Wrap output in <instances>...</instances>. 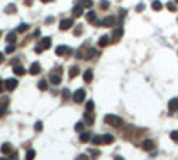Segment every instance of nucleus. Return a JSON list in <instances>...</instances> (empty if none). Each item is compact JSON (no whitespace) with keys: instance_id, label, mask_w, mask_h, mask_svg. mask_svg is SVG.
<instances>
[{"instance_id":"obj_1","label":"nucleus","mask_w":178,"mask_h":160,"mask_svg":"<svg viewBox=\"0 0 178 160\" xmlns=\"http://www.w3.org/2000/svg\"><path fill=\"white\" fill-rule=\"evenodd\" d=\"M105 123L110 125V126H114V128H121L123 126V119H121V117L119 116H112V114L105 116Z\"/></svg>"},{"instance_id":"obj_2","label":"nucleus","mask_w":178,"mask_h":160,"mask_svg":"<svg viewBox=\"0 0 178 160\" xmlns=\"http://www.w3.org/2000/svg\"><path fill=\"white\" fill-rule=\"evenodd\" d=\"M50 45H52V39H50V37H43V39L39 41V45L34 48V52H36V53H41V52H45L46 48H50Z\"/></svg>"},{"instance_id":"obj_3","label":"nucleus","mask_w":178,"mask_h":160,"mask_svg":"<svg viewBox=\"0 0 178 160\" xmlns=\"http://www.w3.org/2000/svg\"><path fill=\"white\" fill-rule=\"evenodd\" d=\"M61 69H55V71H52L50 73V84H54V85H59L61 84V80H62V77H61V73H59Z\"/></svg>"},{"instance_id":"obj_4","label":"nucleus","mask_w":178,"mask_h":160,"mask_svg":"<svg viewBox=\"0 0 178 160\" xmlns=\"http://www.w3.org/2000/svg\"><path fill=\"white\" fill-rule=\"evenodd\" d=\"M121 36H123V29L121 27H116L112 30V36H110V43H118L119 39H121Z\"/></svg>"},{"instance_id":"obj_5","label":"nucleus","mask_w":178,"mask_h":160,"mask_svg":"<svg viewBox=\"0 0 178 160\" xmlns=\"http://www.w3.org/2000/svg\"><path fill=\"white\" fill-rule=\"evenodd\" d=\"M116 23H118V20L114 18V16H105L100 21V25H103V27H114Z\"/></svg>"},{"instance_id":"obj_6","label":"nucleus","mask_w":178,"mask_h":160,"mask_svg":"<svg viewBox=\"0 0 178 160\" xmlns=\"http://www.w3.org/2000/svg\"><path fill=\"white\" fill-rule=\"evenodd\" d=\"M84 100H86V91H84V89L75 91V94H73V101H75V103H82Z\"/></svg>"},{"instance_id":"obj_7","label":"nucleus","mask_w":178,"mask_h":160,"mask_svg":"<svg viewBox=\"0 0 178 160\" xmlns=\"http://www.w3.org/2000/svg\"><path fill=\"white\" fill-rule=\"evenodd\" d=\"M86 18H87V21H89L91 25H100V20L96 18V13H95V11H89V13L86 14Z\"/></svg>"},{"instance_id":"obj_8","label":"nucleus","mask_w":178,"mask_h":160,"mask_svg":"<svg viewBox=\"0 0 178 160\" xmlns=\"http://www.w3.org/2000/svg\"><path fill=\"white\" fill-rule=\"evenodd\" d=\"M4 85H5L7 91H14L16 85H18V80H16V78H7V80L4 82Z\"/></svg>"},{"instance_id":"obj_9","label":"nucleus","mask_w":178,"mask_h":160,"mask_svg":"<svg viewBox=\"0 0 178 160\" xmlns=\"http://www.w3.org/2000/svg\"><path fill=\"white\" fill-rule=\"evenodd\" d=\"M71 27H73V20H70V18H64V20L59 23V29H61V30H68V29H71Z\"/></svg>"},{"instance_id":"obj_10","label":"nucleus","mask_w":178,"mask_h":160,"mask_svg":"<svg viewBox=\"0 0 178 160\" xmlns=\"http://www.w3.org/2000/svg\"><path fill=\"white\" fill-rule=\"evenodd\" d=\"M84 9H86V7H84L82 4L75 5V7H73V11H71V14H73V18H78V16H82V14H84Z\"/></svg>"},{"instance_id":"obj_11","label":"nucleus","mask_w":178,"mask_h":160,"mask_svg":"<svg viewBox=\"0 0 178 160\" xmlns=\"http://www.w3.org/2000/svg\"><path fill=\"white\" fill-rule=\"evenodd\" d=\"M55 53H57L59 57H62V55H70V53H71V50H70L68 46H64V45H62V46H57V48H55Z\"/></svg>"},{"instance_id":"obj_12","label":"nucleus","mask_w":178,"mask_h":160,"mask_svg":"<svg viewBox=\"0 0 178 160\" xmlns=\"http://www.w3.org/2000/svg\"><path fill=\"white\" fill-rule=\"evenodd\" d=\"M29 73L30 75H39L41 73V64L39 62H32V64H30V68H29Z\"/></svg>"},{"instance_id":"obj_13","label":"nucleus","mask_w":178,"mask_h":160,"mask_svg":"<svg viewBox=\"0 0 178 160\" xmlns=\"http://www.w3.org/2000/svg\"><path fill=\"white\" fill-rule=\"evenodd\" d=\"M7 107H9V100L2 98V100H0V117H2V114L7 112Z\"/></svg>"},{"instance_id":"obj_14","label":"nucleus","mask_w":178,"mask_h":160,"mask_svg":"<svg viewBox=\"0 0 178 160\" xmlns=\"http://www.w3.org/2000/svg\"><path fill=\"white\" fill-rule=\"evenodd\" d=\"M141 148L144 149V151H153V148H155V144H153V141H144V142L141 144Z\"/></svg>"},{"instance_id":"obj_15","label":"nucleus","mask_w":178,"mask_h":160,"mask_svg":"<svg viewBox=\"0 0 178 160\" xmlns=\"http://www.w3.org/2000/svg\"><path fill=\"white\" fill-rule=\"evenodd\" d=\"M109 43H110V36H102V37H100V41H98V45H100L102 48H105Z\"/></svg>"},{"instance_id":"obj_16","label":"nucleus","mask_w":178,"mask_h":160,"mask_svg":"<svg viewBox=\"0 0 178 160\" xmlns=\"http://www.w3.org/2000/svg\"><path fill=\"white\" fill-rule=\"evenodd\" d=\"M178 110V98H173L169 101V112H176Z\"/></svg>"},{"instance_id":"obj_17","label":"nucleus","mask_w":178,"mask_h":160,"mask_svg":"<svg viewBox=\"0 0 178 160\" xmlns=\"http://www.w3.org/2000/svg\"><path fill=\"white\" fill-rule=\"evenodd\" d=\"M0 151H2L4 155H11V153H13V148H11V144H2Z\"/></svg>"},{"instance_id":"obj_18","label":"nucleus","mask_w":178,"mask_h":160,"mask_svg":"<svg viewBox=\"0 0 178 160\" xmlns=\"http://www.w3.org/2000/svg\"><path fill=\"white\" fill-rule=\"evenodd\" d=\"M84 82H86V84L93 82V71H91V69H87V71H84Z\"/></svg>"},{"instance_id":"obj_19","label":"nucleus","mask_w":178,"mask_h":160,"mask_svg":"<svg viewBox=\"0 0 178 160\" xmlns=\"http://www.w3.org/2000/svg\"><path fill=\"white\" fill-rule=\"evenodd\" d=\"M14 73L18 75V77H22V75H25V68L20 66V64H16V66H14Z\"/></svg>"},{"instance_id":"obj_20","label":"nucleus","mask_w":178,"mask_h":160,"mask_svg":"<svg viewBox=\"0 0 178 160\" xmlns=\"http://www.w3.org/2000/svg\"><path fill=\"white\" fill-rule=\"evenodd\" d=\"M114 142V135L107 133V135H103V144H112Z\"/></svg>"},{"instance_id":"obj_21","label":"nucleus","mask_w":178,"mask_h":160,"mask_svg":"<svg viewBox=\"0 0 178 160\" xmlns=\"http://www.w3.org/2000/svg\"><path fill=\"white\" fill-rule=\"evenodd\" d=\"M86 125H93L95 123V117H93V114L91 112H86V121H84Z\"/></svg>"},{"instance_id":"obj_22","label":"nucleus","mask_w":178,"mask_h":160,"mask_svg":"<svg viewBox=\"0 0 178 160\" xmlns=\"http://www.w3.org/2000/svg\"><path fill=\"white\" fill-rule=\"evenodd\" d=\"M38 87H39V91H46V89H48V82H46V80H39Z\"/></svg>"},{"instance_id":"obj_23","label":"nucleus","mask_w":178,"mask_h":160,"mask_svg":"<svg viewBox=\"0 0 178 160\" xmlns=\"http://www.w3.org/2000/svg\"><path fill=\"white\" fill-rule=\"evenodd\" d=\"M4 11H5L7 14H9V13H16V5H14V4H9V5H5Z\"/></svg>"},{"instance_id":"obj_24","label":"nucleus","mask_w":178,"mask_h":160,"mask_svg":"<svg viewBox=\"0 0 178 160\" xmlns=\"http://www.w3.org/2000/svg\"><path fill=\"white\" fill-rule=\"evenodd\" d=\"M78 73H80V69H78L77 66H73V68L70 69V77H71V78H75V77H77Z\"/></svg>"},{"instance_id":"obj_25","label":"nucleus","mask_w":178,"mask_h":160,"mask_svg":"<svg viewBox=\"0 0 178 160\" xmlns=\"http://www.w3.org/2000/svg\"><path fill=\"white\" fill-rule=\"evenodd\" d=\"M91 141H93V144H103V137L95 135V137H91Z\"/></svg>"},{"instance_id":"obj_26","label":"nucleus","mask_w":178,"mask_h":160,"mask_svg":"<svg viewBox=\"0 0 178 160\" xmlns=\"http://www.w3.org/2000/svg\"><path fill=\"white\" fill-rule=\"evenodd\" d=\"M29 29H30V25H29V23H22V25L16 29V32H27Z\"/></svg>"},{"instance_id":"obj_27","label":"nucleus","mask_w":178,"mask_h":160,"mask_svg":"<svg viewBox=\"0 0 178 160\" xmlns=\"http://www.w3.org/2000/svg\"><path fill=\"white\" fill-rule=\"evenodd\" d=\"M16 41V32H9L7 34V43H14Z\"/></svg>"},{"instance_id":"obj_28","label":"nucleus","mask_w":178,"mask_h":160,"mask_svg":"<svg viewBox=\"0 0 178 160\" xmlns=\"http://www.w3.org/2000/svg\"><path fill=\"white\" fill-rule=\"evenodd\" d=\"M151 9H153V11H160V9H162V4L159 2V0H155V2L151 4Z\"/></svg>"},{"instance_id":"obj_29","label":"nucleus","mask_w":178,"mask_h":160,"mask_svg":"<svg viewBox=\"0 0 178 160\" xmlns=\"http://www.w3.org/2000/svg\"><path fill=\"white\" fill-rule=\"evenodd\" d=\"M89 139H91V135H89L87 132H82V133H80V141H82V142H86V141H89Z\"/></svg>"},{"instance_id":"obj_30","label":"nucleus","mask_w":178,"mask_h":160,"mask_svg":"<svg viewBox=\"0 0 178 160\" xmlns=\"http://www.w3.org/2000/svg\"><path fill=\"white\" fill-rule=\"evenodd\" d=\"M16 50V46H14V43H9L7 45V48H5V53H13Z\"/></svg>"},{"instance_id":"obj_31","label":"nucleus","mask_w":178,"mask_h":160,"mask_svg":"<svg viewBox=\"0 0 178 160\" xmlns=\"http://www.w3.org/2000/svg\"><path fill=\"white\" fill-rule=\"evenodd\" d=\"M84 126H86V123H82V121H78V123L75 125V130H77V132H84Z\"/></svg>"},{"instance_id":"obj_32","label":"nucleus","mask_w":178,"mask_h":160,"mask_svg":"<svg viewBox=\"0 0 178 160\" xmlns=\"http://www.w3.org/2000/svg\"><path fill=\"white\" fill-rule=\"evenodd\" d=\"M93 109H95V103L87 101V103H86V112H93Z\"/></svg>"},{"instance_id":"obj_33","label":"nucleus","mask_w":178,"mask_h":160,"mask_svg":"<svg viewBox=\"0 0 178 160\" xmlns=\"http://www.w3.org/2000/svg\"><path fill=\"white\" fill-rule=\"evenodd\" d=\"M82 32H84V27H82V25H77V27H75V32H73V34H75V36H80Z\"/></svg>"},{"instance_id":"obj_34","label":"nucleus","mask_w":178,"mask_h":160,"mask_svg":"<svg viewBox=\"0 0 178 160\" xmlns=\"http://www.w3.org/2000/svg\"><path fill=\"white\" fill-rule=\"evenodd\" d=\"M78 4H82L84 7H91V5H93V0H80Z\"/></svg>"},{"instance_id":"obj_35","label":"nucleus","mask_w":178,"mask_h":160,"mask_svg":"<svg viewBox=\"0 0 178 160\" xmlns=\"http://www.w3.org/2000/svg\"><path fill=\"white\" fill-rule=\"evenodd\" d=\"M34 157H36V151H34V149H29V151H27V158H29V160H32Z\"/></svg>"},{"instance_id":"obj_36","label":"nucleus","mask_w":178,"mask_h":160,"mask_svg":"<svg viewBox=\"0 0 178 160\" xmlns=\"http://www.w3.org/2000/svg\"><path fill=\"white\" fill-rule=\"evenodd\" d=\"M100 7H102L103 11H107V9H109V2H107V0H102V4H100Z\"/></svg>"},{"instance_id":"obj_37","label":"nucleus","mask_w":178,"mask_h":160,"mask_svg":"<svg viewBox=\"0 0 178 160\" xmlns=\"http://www.w3.org/2000/svg\"><path fill=\"white\" fill-rule=\"evenodd\" d=\"M68 98H70V91L64 89V91H62V100H68Z\"/></svg>"},{"instance_id":"obj_38","label":"nucleus","mask_w":178,"mask_h":160,"mask_svg":"<svg viewBox=\"0 0 178 160\" xmlns=\"http://www.w3.org/2000/svg\"><path fill=\"white\" fill-rule=\"evenodd\" d=\"M41 130H43V123L38 121V123H36V132H41Z\"/></svg>"},{"instance_id":"obj_39","label":"nucleus","mask_w":178,"mask_h":160,"mask_svg":"<svg viewBox=\"0 0 178 160\" xmlns=\"http://www.w3.org/2000/svg\"><path fill=\"white\" fill-rule=\"evenodd\" d=\"M171 139L175 142H178V132H171Z\"/></svg>"},{"instance_id":"obj_40","label":"nucleus","mask_w":178,"mask_h":160,"mask_svg":"<svg viewBox=\"0 0 178 160\" xmlns=\"http://www.w3.org/2000/svg\"><path fill=\"white\" fill-rule=\"evenodd\" d=\"M167 9H169V11H176V5L173 2H169V4H167Z\"/></svg>"},{"instance_id":"obj_41","label":"nucleus","mask_w":178,"mask_h":160,"mask_svg":"<svg viewBox=\"0 0 178 160\" xmlns=\"http://www.w3.org/2000/svg\"><path fill=\"white\" fill-rule=\"evenodd\" d=\"M89 153H91L93 157H98V155H100V151H98V149H91V151H89Z\"/></svg>"},{"instance_id":"obj_42","label":"nucleus","mask_w":178,"mask_h":160,"mask_svg":"<svg viewBox=\"0 0 178 160\" xmlns=\"http://www.w3.org/2000/svg\"><path fill=\"white\" fill-rule=\"evenodd\" d=\"M135 11H137V13H141V11H144V5H143V4H139L137 7H135Z\"/></svg>"},{"instance_id":"obj_43","label":"nucleus","mask_w":178,"mask_h":160,"mask_svg":"<svg viewBox=\"0 0 178 160\" xmlns=\"http://www.w3.org/2000/svg\"><path fill=\"white\" fill-rule=\"evenodd\" d=\"M5 89V85H4V80H0V93H2Z\"/></svg>"},{"instance_id":"obj_44","label":"nucleus","mask_w":178,"mask_h":160,"mask_svg":"<svg viewBox=\"0 0 178 160\" xmlns=\"http://www.w3.org/2000/svg\"><path fill=\"white\" fill-rule=\"evenodd\" d=\"M2 62H4V53L0 52V64H2Z\"/></svg>"},{"instance_id":"obj_45","label":"nucleus","mask_w":178,"mask_h":160,"mask_svg":"<svg viewBox=\"0 0 178 160\" xmlns=\"http://www.w3.org/2000/svg\"><path fill=\"white\" fill-rule=\"evenodd\" d=\"M25 4L27 5H32V0H25Z\"/></svg>"},{"instance_id":"obj_46","label":"nucleus","mask_w":178,"mask_h":160,"mask_svg":"<svg viewBox=\"0 0 178 160\" xmlns=\"http://www.w3.org/2000/svg\"><path fill=\"white\" fill-rule=\"evenodd\" d=\"M41 2H45V4H48V2H54V0H41Z\"/></svg>"},{"instance_id":"obj_47","label":"nucleus","mask_w":178,"mask_h":160,"mask_svg":"<svg viewBox=\"0 0 178 160\" xmlns=\"http://www.w3.org/2000/svg\"><path fill=\"white\" fill-rule=\"evenodd\" d=\"M0 36H2V32H0Z\"/></svg>"},{"instance_id":"obj_48","label":"nucleus","mask_w":178,"mask_h":160,"mask_svg":"<svg viewBox=\"0 0 178 160\" xmlns=\"http://www.w3.org/2000/svg\"><path fill=\"white\" fill-rule=\"evenodd\" d=\"M175 2H178V0H175Z\"/></svg>"}]
</instances>
